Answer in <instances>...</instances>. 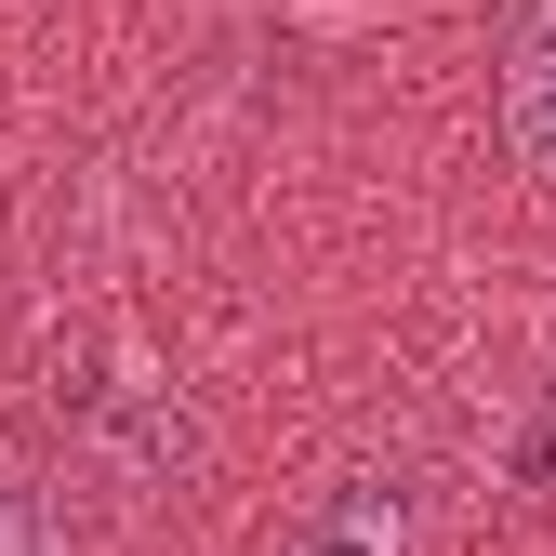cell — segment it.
I'll list each match as a JSON object with an SVG mask.
<instances>
[{
	"mask_svg": "<svg viewBox=\"0 0 556 556\" xmlns=\"http://www.w3.org/2000/svg\"><path fill=\"white\" fill-rule=\"evenodd\" d=\"M265 556H425V517H410V477L397 464H344L278 517Z\"/></svg>",
	"mask_w": 556,
	"mask_h": 556,
	"instance_id": "1",
	"label": "cell"
},
{
	"mask_svg": "<svg viewBox=\"0 0 556 556\" xmlns=\"http://www.w3.org/2000/svg\"><path fill=\"white\" fill-rule=\"evenodd\" d=\"M0 556H66V530H53V504L27 477H0Z\"/></svg>",
	"mask_w": 556,
	"mask_h": 556,
	"instance_id": "3",
	"label": "cell"
},
{
	"mask_svg": "<svg viewBox=\"0 0 556 556\" xmlns=\"http://www.w3.org/2000/svg\"><path fill=\"white\" fill-rule=\"evenodd\" d=\"M504 147L556 186V0L517 14V53H504Z\"/></svg>",
	"mask_w": 556,
	"mask_h": 556,
	"instance_id": "2",
	"label": "cell"
}]
</instances>
